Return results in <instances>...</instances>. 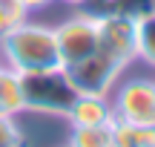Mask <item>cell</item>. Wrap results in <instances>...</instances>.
Returning a JSON list of instances; mask_svg holds the SVG:
<instances>
[{"mask_svg": "<svg viewBox=\"0 0 155 147\" xmlns=\"http://www.w3.org/2000/svg\"><path fill=\"white\" fill-rule=\"evenodd\" d=\"M0 63H6L15 72H40V69H58L61 52H58L55 29L40 23L20 20L12 26L0 40Z\"/></svg>", "mask_w": 155, "mask_h": 147, "instance_id": "cell-1", "label": "cell"}, {"mask_svg": "<svg viewBox=\"0 0 155 147\" xmlns=\"http://www.w3.org/2000/svg\"><path fill=\"white\" fill-rule=\"evenodd\" d=\"M20 95L23 110H35L43 115H66L81 92L69 81L66 69H40V72L20 75Z\"/></svg>", "mask_w": 155, "mask_h": 147, "instance_id": "cell-2", "label": "cell"}, {"mask_svg": "<svg viewBox=\"0 0 155 147\" xmlns=\"http://www.w3.org/2000/svg\"><path fill=\"white\" fill-rule=\"evenodd\" d=\"M112 110H115V121L155 127V81L132 78L121 84L112 101Z\"/></svg>", "mask_w": 155, "mask_h": 147, "instance_id": "cell-3", "label": "cell"}, {"mask_svg": "<svg viewBox=\"0 0 155 147\" xmlns=\"http://www.w3.org/2000/svg\"><path fill=\"white\" fill-rule=\"evenodd\" d=\"M98 52L127 67L135 61V17L121 12H106L98 15Z\"/></svg>", "mask_w": 155, "mask_h": 147, "instance_id": "cell-4", "label": "cell"}, {"mask_svg": "<svg viewBox=\"0 0 155 147\" xmlns=\"http://www.w3.org/2000/svg\"><path fill=\"white\" fill-rule=\"evenodd\" d=\"M55 38L63 67L83 61L86 55L98 52V15H75L63 20L55 29Z\"/></svg>", "mask_w": 155, "mask_h": 147, "instance_id": "cell-5", "label": "cell"}, {"mask_svg": "<svg viewBox=\"0 0 155 147\" xmlns=\"http://www.w3.org/2000/svg\"><path fill=\"white\" fill-rule=\"evenodd\" d=\"M69 75V81L75 84V90L81 92V95H109L112 84L118 81V75H121L124 67H118L112 58L101 55V52H92V55H86L83 61L78 63H69V67H63Z\"/></svg>", "mask_w": 155, "mask_h": 147, "instance_id": "cell-6", "label": "cell"}, {"mask_svg": "<svg viewBox=\"0 0 155 147\" xmlns=\"http://www.w3.org/2000/svg\"><path fill=\"white\" fill-rule=\"evenodd\" d=\"M66 118L72 121V127H101L115 121V110L106 95H78Z\"/></svg>", "mask_w": 155, "mask_h": 147, "instance_id": "cell-7", "label": "cell"}, {"mask_svg": "<svg viewBox=\"0 0 155 147\" xmlns=\"http://www.w3.org/2000/svg\"><path fill=\"white\" fill-rule=\"evenodd\" d=\"M20 110H23L20 72L0 63V115H17Z\"/></svg>", "mask_w": 155, "mask_h": 147, "instance_id": "cell-8", "label": "cell"}, {"mask_svg": "<svg viewBox=\"0 0 155 147\" xmlns=\"http://www.w3.org/2000/svg\"><path fill=\"white\" fill-rule=\"evenodd\" d=\"M135 58L155 67V9L135 17Z\"/></svg>", "mask_w": 155, "mask_h": 147, "instance_id": "cell-9", "label": "cell"}, {"mask_svg": "<svg viewBox=\"0 0 155 147\" xmlns=\"http://www.w3.org/2000/svg\"><path fill=\"white\" fill-rule=\"evenodd\" d=\"M112 147H155V127H138L127 121H115Z\"/></svg>", "mask_w": 155, "mask_h": 147, "instance_id": "cell-10", "label": "cell"}, {"mask_svg": "<svg viewBox=\"0 0 155 147\" xmlns=\"http://www.w3.org/2000/svg\"><path fill=\"white\" fill-rule=\"evenodd\" d=\"M112 124H101V127H72V138L69 147H112Z\"/></svg>", "mask_w": 155, "mask_h": 147, "instance_id": "cell-11", "label": "cell"}, {"mask_svg": "<svg viewBox=\"0 0 155 147\" xmlns=\"http://www.w3.org/2000/svg\"><path fill=\"white\" fill-rule=\"evenodd\" d=\"M20 20H26V9L15 0H0V40L12 26H17Z\"/></svg>", "mask_w": 155, "mask_h": 147, "instance_id": "cell-12", "label": "cell"}, {"mask_svg": "<svg viewBox=\"0 0 155 147\" xmlns=\"http://www.w3.org/2000/svg\"><path fill=\"white\" fill-rule=\"evenodd\" d=\"M26 136L15 124V115H0V147H23Z\"/></svg>", "mask_w": 155, "mask_h": 147, "instance_id": "cell-13", "label": "cell"}, {"mask_svg": "<svg viewBox=\"0 0 155 147\" xmlns=\"http://www.w3.org/2000/svg\"><path fill=\"white\" fill-rule=\"evenodd\" d=\"M15 3H20L26 12H32V9H40V6H46V3H52V0H15Z\"/></svg>", "mask_w": 155, "mask_h": 147, "instance_id": "cell-14", "label": "cell"}, {"mask_svg": "<svg viewBox=\"0 0 155 147\" xmlns=\"http://www.w3.org/2000/svg\"><path fill=\"white\" fill-rule=\"evenodd\" d=\"M63 3H72V6H78V3H86V0H63Z\"/></svg>", "mask_w": 155, "mask_h": 147, "instance_id": "cell-15", "label": "cell"}, {"mask_svg": "<svg viewBox=\"0 0 155 147\" xmlns=\"http://www.w3.org/2000/svg\"><path fill=\"white\" fill-rule=\"evenodd\" d=\"M23 147H29V144H23Z\"/></svg>", "mask_w": 155, "mask_h": 147, "instance_id": "cell-16", "label": "cell"}]
</instances>
